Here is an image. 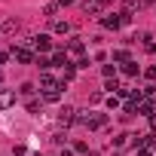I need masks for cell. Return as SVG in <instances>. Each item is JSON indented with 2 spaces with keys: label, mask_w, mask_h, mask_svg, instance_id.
I'll return each mask as SVG.
<instances>
[{
  "label": "cell",
  "mask_w": 156,
  "mask_h": 156,
  "mask_svg": "<svg viewBox=\"0 0 156 156\" xmlns=\"http://www.w3.org/2000/svg\"><path fill=\"white\" fill-rule=\"evenodd\" d=\"M76 122L86 126V129H101V126L107 122V116H104V113H89V110H83L80 116H76Z\"/></svg>",
  "instance_id": "1"
},
{
  "label": "cell",
  "mask_w": 156,
  "mask_h": 156,
  "mask_svg": "<svg viewBox=\"0 0 156 156\" xmlns=\"http://www.w3.org/2000/svg\"><path fill=\"white\" fill-rule=\"evenodd\" d=\"M70 122H76V110H73L70 104H64V107H61V113H58V126H64V129H67Z\"/></svg>",
  "instance_id": "2"
},
{
  "label": "cell",
  "mask_w": 156,
  "mask_h": 156,
  "mask_svg": "<svg viewBox=\"0 0 156 156\" xmlns=\"http://www.w3.org/2000/svg\"><path fill=\"white\" fill-rule=\"evenodd\" d=\"M22 31V22L19 19H6L3 25H0V34H3V37H12V34H19Z\"/></svg>",
  "instance_id": "3"
},
{
  "label": "cell",
  "mask_w": 156,
  "mask_h": 156,
  "mask_svg": "<svg viewBox=\"0 0 156 156\" xmlns=\"http://www.w3.org/2000/svg\"><path fill=\"white\" fill-rule=\"evenodd\" d=\"M12 55H16V61H22V64H31V61H34V52L25 49V46H12Z\"/></svg>",
  "instance_id": "4"
},
{
  "label": "cell",
  "mask_w": 156,
  "mask_h": 156,
  "mask_svg": "<svg viewBox=\"0 0 156 156\" xmlns=\"http://www.w3.org/2000/svg\"><path fill=\"white\" fill-rule=\"evenodd\" d=\"M40 89H43V92H52V89H58V80L49 76V73H43V76H40Z\"/></svg>",
  "instance_id": "5"
},
{
  "label": "cell",
  "mask_w": 156,
  "mask_h": 156,
  "mask_svg": "<svg viewBox=\"0 0 156 156\" xmlns=\"http://www.w3.org/2000/svg\"><path fill=\"white\" fill-rule=\"evenodd\" d=\"M83 49H86V43H83L80 37H73V40L67 43V52H70V55H83Z\"/></svg>",
  "instance_id": "6"
},
{
  "label": "cell",
  "mask_w": 156,
  "mask_h": 156,
  "mask_svg": "<svg viewBox=\"0 0 156 156\" xmlns=\"http://www.w3.org/2000/svg\"><path fill=\"white\" fill-rule=\"evenodd\" d=\"M83 9H86L89 16H95V12H101V9H104V0H86Z\"/></svg>",
  "instance_id": "7"
},
{
  "label": "cell",
  "mask_w": 156,
  "mask_h": 156,
  "mask_svg": "<svg viewBox=\"0 0 156 156\" xmlns=\"http://www.w3.org/2000/svg\"><path fill=\"white\" fill-rule=\"evenodd\" d=\"M16 104V95L6 92V89H0V107H12Z\"/></svg>",
  "instance_id": "8"
},
{
  "label": "cell",
  "mask_w": 156,
  "mask_h": 156,
  "mask_svg": "<svg viewBox=\"0 0 156 156\" xmlns=\"http://www.w3.org/2000/svg\"><path fill=\"white\" fill-rule=\"evenodd\" d=\"M122 25V16H107L104 19V28H119Z\"/></svg>",
  "instance_id": "9"
},
{
  "label": "cell",
  "mask_w": 156,
  "mask_h": 156,
  "mask_svg": "<svg viewBox=\"0 0 156 156\" xmlns=\"http://www.w3.org/2000/svg\"><path fill=\"white\" fill-rule=\"evenodd\" d=\"M34 92H37V86H34V83H22V95H25V98H31V101H34Z\"/></svg>",
  "instance_id": "10"
},
{
  "label": "cell",
  "mask_w": 156,
  "mask_h": 156,
  "mask_svg": "<svg viewBox=\"0 0 156 156\" xmlns=\"http://www.w3.org/2000/svg\"><path fill=\"white\" fill-rule=\"evenodd\" d=\"M144 49H147V52H156V40H153V34H144Z\"/></svg>",
  "instance_id": "11"
},
{
  "label": "cell",
  "mask_w": 156,
  "mask_h": 156,
  "mask_svg": "<svg viewBox=\"0 0 156 156\" xmlns=\"http://www.w3.org/2000/svg\"><path fill=\"white\" fill-rule=\"evenodd\" d=\"M129 138H132V135H116V138H113V147H116V150H119V147H126V144H129Z\"/></svg>",
  "instance_id": "12"
},
{
  "label": "cell",
  "mask_w": 156,
  "mask_h": 156,
  "mask_svg": "<svg viewBox=\"0 0 156 156\" xmlns=\"http://www.w3.org/2000/svg\"><path fill=\"white\" fill-rule=\"evenodd\" d=\"M52 64H67V52H55L52 55Z\"/></svg>",
  "instance_id": "13"
},
{
  "label": "cell",
  "mask_w": 156,
  "mask_h": 156,
  "mask_svg": "<svg viewBox=\"0 0 156 156\" xmlns=\"http://www.w3.org/2000/svg\"><path fill=\"white\" fill-rule=\"evenodd\" d=\"M55 12H58V3H49V6H46V9H43V16H46V19H52V16H55Z\"/></svg>",
  "instance_id": "14"
},
{
  "label": "cell",
  "mask_w": 156,
  "mask_h": 156,
  "mask_svg": "<svg viewBox=\"0 0 156 156\" xmlns=\"http://www.w3.org/2000/svg\"><path fill=\"white\" fill-rule=\"evenodd\" d=\"M67 31H70L67 22H55V34H67Z\"/></svg>",
  "instance_id": "15"
},
{
  "label": "cell",
  "mask_w": 156,
  "mask_h": 156,
  "mask_svg": "<svg viewBox=\"0 0 156 156\" xmlns=\"http://www.w3.org/2000/svg\"><path fill=\"white\" fill-rule=\"evenodd\" d=\"M122 70H126L129 76H135V73H138V64H135V61H126V67H122Z\"/></svg>",
  "instance_id": "16"
},
{
  "label": "cell",
  "mask_w": 156,
  "mask_h": 156,
  "mask_svg": "<svg viewBox=\"0 0 156 156\" xmlns=\"http://www.w3.org/2000/svg\"><path fill=\"white\" fill-rule=\"evenodd\" d=\"M43 95H46V101H58V98H61V92H58V89H52V92H43Z\"/></svg>",
  "instance_id": "17"
},
{
  "label": "cell",
  "mask_w": 156,
  "mask_h": 156,
  "mask_svg": "<svg viewBox=\"0 0 156 156\" xmlns=\"http://www.w3.org/2000/svg\"><path fill=\"white\" fill-rule=\"evenodd\" d=\"M138 156H156V147H141Z\"/></svg>",
  "instance_id": "18"
},
{
  "label": "cell",
  "mask_w": 156,
  "mask_h": 156,
  "mask_svg": "<svg viewBox=\"0 0 156 156\" xmlns=\"http://www.w3.org/2000/svg\"><path fill=\"white\" fill-rule=\"evenodd\" d=\"M144 95H147V98H156V86H147V89H144Z\"/></svg>",
  "instance_id": "19"
},
{
  "label": "cell",
  "mask_w": 156,
  "mask_h": 156,
  "mask_svg": "<svg viewBox=\"0 0 156 156\" xmlns=\"http://www.w3.org/2000/svg\"><path fill=\"white\" fill-rule=\"evenodd\" d=\"M6 58H9V52H0V64H6Z\"/></svg>",
  "instance_id": "20"
},
{
  "label": "cell",
  "mask_w": 156,
  "mask_h": 156,
  "mask_svg": "<svg viewBox=\"0 0 156 156\" xmlns=\"http://www.w3.org/2000/svg\"><path fill=\"white\" fill-rule=\"evenodd\" d=\"M150 126H153V129H156V113H153V116H150Z\"/></svg>",
  "instance_id": "21"
},
{
  "label": "cell",
  "mask_w": 156,
  "mask_h": 156,
  "mask_svg": "<svg viewBox=\"0 0 156 156\" xmlns=\"http://www.w3.org/2000/svg\"><path fill=\"white\" fill-rule=\"evenodd\" d=\"M0 83H3V73H0Z\"/></svg>",
  "instance_id": "22"
},
{
  "label": "cell",
  "mask_w": 156,
  "mask_h": 156,
  "mask_svg": "<svg viewBox=\"0 0 156 156\" xmlns=\"http://www.w3.org/2000/svg\"><path fill=\"white\" fill-rule=\"evenodd\" d=\"M113 156H119V153H113Z\"/></svg>",
  "instance_id": "23"
}]
</instances>
